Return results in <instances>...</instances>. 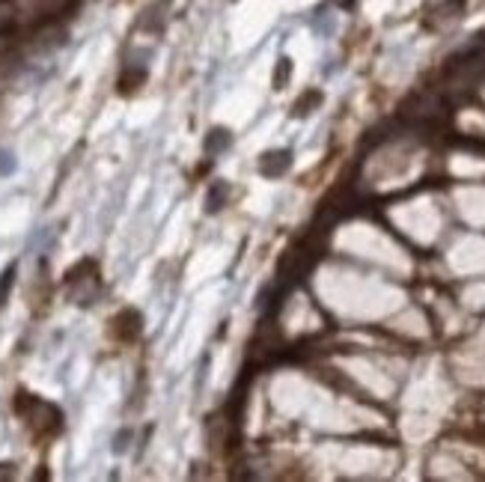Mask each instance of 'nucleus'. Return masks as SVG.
<instances>
[{
    "mask_svg": "<svg viewBox=\"0 0 485 482\" xmlns=\"http://www.w3.org/2000/svg\"><path fill=\"white\" fill-rule=\"evenodd\" d=\"M292 167V152L289 149H271V152H265L259 158V173L265 179H280L286 176Z\"/></svg>",
    "mask_w": 485,
    "mask_h": 482,
    "instance_id": "obj_1",
    "label": "nucleus"
},
{
    "mask_svg": "<svg viewBox=\"0 0 485 482\" xmlns=\"http://www.w3.org/2000/svg\"><path fill=\"white\" fill-rule=\"evenodd\" d=\"M230 203V182H212L206 191V214H217L224 209V205Z\"/></svg>",
    "mask_w": 485,
    "mask_h": 482,
    "instance_id": "obj_2",
    "label": "nucleus"
},
{
    "mask_svg": "<svg viewBox=\"0 0 485 482\" xmlns=\"http://www.w3.org/2000/svg\"><path fill=\"white\" fill-rule=\"evenodd\" d=\"M230 143H232V134L226 128H212L206 134V143H203V149H206V155H221L224 149H230Z\"/></svg>",
    "mask_w": 485,
    "mask_h": 482,
    "instance_id": "obj_3",
    "label": "nucleus"
},
{
    "mask_svg": "<svg viewBox=\"0 0 485 482\" xmlns=\"http://www.w3.org/2000/svg\"><path fill=\"white\" fill-rule=\"evenodd\" d=\"M321 105V92L313 90V92H304V99L295 101V117H307V113H313Z\"/></svg>",
    "mask_w": 485,
    "mask_h": 482,
    "instance_id": "obj_4",
    "label": "nucleus"
},
{
    "mask_svg": "<svg viewBox=\"0 0 485 482\" xmlns=\"http://www.w3.org/2000/svg\"><path fill=\"white\" fill-rule=\"evenodd\" d=\"M289 78H292V60L289 57H280L277 66H274V78H271L274 90H283L289 83Z\"/></svg>",
    "mask_w": 485,
    "mask_h": 482,
    "instance_id": "obj_5",
    "label": "nucleus"
},
{
    "mask_svg": "<svg viewBox=\"0 0 485 482\" xmlns=\"http://www.w3.org/2000/svg\"><path fill=\"white\" fill-rule=\"evenodd\" d=\"M15 170H18V161H15V155L9 152V149L0 146V176H12Z\"/></svg>",
    "mask_w": 485,
    "mask_h": 482,
    "instance_id": "obj_6",
    "label": "nucleus"
},
{
    "mask_svg": "<svg viewBox=\"0 0 485 482\" xmlns=\"http://www.w3.org/2000/svg\"><path fill=\"white\" fill-rule=\"evenodd\" d=\"M12 274H15V265H9V268L3 271V280H0V301H3L6 289H9V283H12Z\"/></svg>",
    "mask_w": 485,
    "mask_h": 482,
    "instance_id": "obj_7",
    "label": "nucleus"
}]
</instances>
